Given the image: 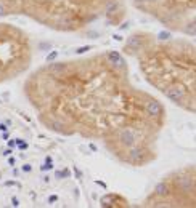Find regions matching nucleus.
I'll return each mask as SVG.
<instances>
[{
	"label": "nucleus",
	"instance_id": "f03ea898",
	"mask_svg": "<svg viewBox=\"0 0 196 208\" xmlns=\"http://www.w3.org/2000/svg\"><path fill=\"white\" fill-rule=\"evenodd\" d=\"M124 53L134 58L143 78L185 112L196 111L195 43L188 38H161L137 30L124 43Z\"/></svg>",
	"mask_w": 196,
	"mask_h": 208
},
{
	"label": "nucleus",
	"instance_id": "20e7f679",
	"mask_svg": "<svg viewBox=\"0 0 196 208\" xmlns=\"http://www.w3.org/2000/svg\"><path fill=\"white\" fill-rule=\"evenodd\" d=\"M34 45L21 27L0 22V83L24 74L32 64Z\"/></svg>",
	"mask_w": 196,
	"mask_h": 208
},
{
	"label": "nucleus",
	"instance_id": "39448f33",
	"mask_svg": "<svg viewBox=\"0 0 196 208\" xmlns=\"http://www.w3.org/2000/svg\"><path fill=\"white\" fill-rule=\"evenodd\" d=\"M137 10L148 14L172 32L195 37V0H130Z\"/></svg>",
	"mask_w": 196,
	"mask_h": 208
},
{
	"label": "nucleus",
	"instance_id": "7ed1b4c3",
	"mask_svg": "<svg viewBox=\"0 0 196 208\" xmlns=\"http://www.w3.org/2000/svg\"><path fill=\"white\" fill-rule=\"evenodd\" d=\"M125 0H0V18L24 16L56 32H79L105 21L117 26Z\"/></svg>",
	"mask_w": 196,
	"mask_h": 208
},
{
	"label": "nucleus",
	"instance_id": "f257e3e1",
	"mask_svg": "<svg viewBox=\"0 0 196 208\" xmlns=\"http://www.w3.org/2000/svg\"><path fill=\"white\" fill-rule=\"evenodd\" d=\"M23 93L47 130L100 143L127 167L158 159L166 107L135 85L127 59L116 50L47 61L27 75Z\"/></svg>",
	"mask_w": 196,
	"mask_h": 208
},
{
	"label": "nucleus",
	"instance_id": "423d86ee",
	"mask_svg": "<svg viewBox=\"0 0 196 208\" xmlns=\"http://www.w3.org/2000/svg\"><path fill=\"white\" fill-rule=\"evenodd\" d=\"M143 207H195V167L186 165L166 176Z\"/></svg>",
	"mask_w": 196,
	"mask_h": 208
}]
</instances>
